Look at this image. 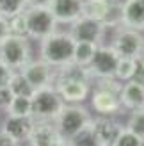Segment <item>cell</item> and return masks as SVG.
Returning <instances> with one entry per match:
<instances>
[{
  "label": "cell",
  "instance_id": "obj_1",
  "mask_svg": "<svg viewBox=\"0 0 144 146\" xmlns=\"http://www.w3.org/2000/svg\"><path fill=\"white\" fill-rule=\"evenodd\" d=\"M89 82L91 77L87 70L75 62H68L55 71L54 87L64 104H82L89 94Z\"/></svg>",
  "mask_w": 144,
  "mask_h": 146
},
{
  "label": "cell",
  "instance_id": "obj_2",
  "mask_svg": "<svg viewBox=\"0 0 144 146\" xmlns=\"http://www.w3.org/2000/svg\"><path fill=\"white\" fill-rule=\"evenodd\" d=\"M75 39L69 32H54L41 41V59L52 68H61L73 61Z\"/></svg>",
  "mask_w": 144,
  "mask_h": 146
},
{
  "label": "cell",
  "instance_id": "obj_3",
  "mask_svg": "<svg viewBox=\"0 0 144 146\" xmlns=\"http://www.w3.org/2000/svg\"><path fill=\"white\" fill-rule=\"evenodd\" d=\"M32 118L34 121H55L61 114L62 107L66 105L61 94L55 91L54 86H46L41 89H34L32 96Z\"/></svg>",
  "mask_w": 144,
  "mask_h": 146
},
{
  "label": "cell",
  "instance_id": "obj_4",
  "mask_svg": "<svg viewBox=\"0 0 144 146\" xmlns=\"http://www.w3.org/2000/svg\"><path fill=\"white\" fill-rule=\"evenodd\" d=\"M0 61L9 70L20 71L30 61V45L23 36L9 34L0 41Z\"/></svg>",
  "mask_w": 144,
  "mask_h": 146
},
{
  "label": "cell",
  "instance_id": "obj_5",
  "mask_svg": "<svg viewBox=\"0 0 144 146\" xmlns=\"http://www.w3.org/2000/svg\"><path fill=\"white\" fill-rule=\"evenodd\" d=\"M23 13L27 20V38L43 41L55 32L57 21L48 7H27Z\"/></svg>",
  "mask_w": 144,
  "mask_h": 146
},
{
  "label": "cell",
  "instance_id": "obj_6",
  "mask_svg": "<svg viewBox=\"0 0 144 146\" xmlns=\"http://www.w3.org/2000/svg\"><path fill=\"white\" fill-rule=\"evenodd\" d=\"M89 119L91 116L87 112V109H84L78 104H66L54 123L59 130V134L64 137V141H69Z\"/></svg>",
  "mask_w": 144,
  "mask_h": 146
},
{
  "label": "cell",
  "instance_id": "obj_7",
  "mask_svg": "<svg viewBox=\"0 0 144 146\" xmlns=\"http://www.w3.org/2000/svg\"><path fill=\"white\" fill-rule=\"evenodd\" d=\"M110 46L116 50L119 57L141 59V55L144 54V36L141 31H135V29L119 27Z\"/></svg>",
  "mask_w": 144,
  "mask_h": 146
},
{
  "label": "cell",
  "instance_id": "obj_8",
  "mask_svg": "<svg viewBox=\"0 0 144 146\" xmlns=\"http://www.w3.org/2000/svg\"><path fill=\"white\" fill-rule=\"evenodd\" d=\"M119 55L116 54L110 45H98L96 54L92 57L91 64L85 70H87L91 78H112L114 73H116V66H118Z\"/></svg>",
  "mask_w": 144,
  "mask_h": 146
},
{
  "label": "cell",
  "instance_id": "obj_9",
  "mask_svg": "<svg viewBox=\"0 0 144 146\" xmlns=\"http://www.w3.org/2000/svg\"><path fill=\"white\" fill-rule=\"evenodd\" d=\"M107 29L103 27L102 21L92 20L87 16H80L71 23V38L75 41H85V43H94V45H102L103 34Z\"/></svg>",
  "mask_w": 144,
  "mask_h": 146
},
{
  "label": "cell",
  "instance_id": "obj_10",
  "mask_svg": "<svg viewBox=\"0 0 144 146\" xmlns=\"http://www.w3.org/2000/svg\"><path fill=\"white\" fill-rule=\"evenodd\" d=\"M20 71L23 73V77L28 80V84L32 86V89H41V87H46V86H54L55 71L43 59H38V61L30 59Z\"/></svg>",
  "mask_w": 144,
  "mask_h": 146
},
{
  "label": "cell",
  "instance_id": "obj_11",
  "mask_svg": "<svg viewBox=\"0 0 144 146\" xmlns=\"http://www.w3.org/2000/svg\"><path fill=\"white\" fill-rule=\"evenodd\" d=\"M27 141L30 146H62L66 143L54 121H36Z\"/></svg>",
  "mask_w": 144,
  "mask_h": 146
},
{
  "label": "cell",
  "instance_id": "obj_12",
  "mask_svg": "<svg viewBox=\"0 0 144 146\" xmlns=\"http://www.w3.org/2000/svg\"><path fill=\"white\" fill-rule=\"evenodd\" d=\"M84 0H52L48 9L52 11L57 23H73L82 16Z\"/></svg>",
  "mask_w": 144,
  "mask_h": 146
},
{
  "label": "cell",
  "instance_id": "obj_13",
  "mask_svg": "<svg viewBox=\"0 0 144 146\" xmlns=\"http://www.w3.org/2000/svg\"><path fill=\"white\" fill-rule=\"evenodd\" d=\"M119 102L128 111L142 109L144 107V84L135 78L125 82L119 91Z\"/></svg>",
  "mask_w": 144,
  "mask_h": 146
},
{
  "label": "cell",
  "instance_id": "obj_14",
  "mask_svg": "<svg viewBox=\"0 0 144 146\" xmlns=\"http://www.w3.org/2000/svg\"><path fill=\"white\" fill-rule=\"evenodd\" d=\"M121 27L144 31V0H126L121 4Z\"/></svg>",
  "mask_w": 144,
  "mask_h": 146
},
{
  "label": "cell",
  "instance_id": "obj_15",
  "mask_svg": "<svg viewBox=\"0 0 144 146\" xmlns=\"http://www.w3.org/2000/svg\"><path fill=\"white\" fill-rule=\"evenodd\" d=\"M91 104L94 112L100 116H112L121 109V102H119V94L114 91H107V89H100L96 87V91L92 93Z\"/></svg>",
  "mask_w": 144,
  "mask_h": 146
},
{
  "label": "cell",
  "instance_id": "obj_16",
  "mask_svg": "<svg viewBox=\"0 0 144 146\" xmlns=\"http://www.w3.org/2000/svg\"><path fill=\"white\" fill-rule=\"evenodd\" d=\"M34 123L36 121L32 116H9L7 114L2 130L5 134H9L16 143H20V141H27Z\"/></svg>",
  "mask_w": 144,
  "mask_h": 146
},
{
  "label": "cell",
  "instance_id": "obj_17",
  "mask_svg": "<svg viewBox=\"0 0 144 146\" xmlns=\"http://www.w3.org/2000/svg\"><path fill=\"white\" fill-rule=\"evenodd\" d=\"M92 127H94V132L102 146H112L114 141L118 139V135L121 134V130L125 128L118 121H114L110 116H100V118L92 119Z\"/></svg>",
  "mask_w": 144,
  "mask_h": 146
},
{
  "label": "cell",
  "instance_id": "obj_18",
  "mask_svg": "<svg viewBox=\"0 0 144 146\" xmlns=\"http://www.w3.org/2000/svg\"><path fill=\"white\" fill-rule=\"evenodd\" d=\"M110 9V0H84L82 5V16H87L92 20H98L103 23Z\"/></svg>",
  "mask_w": 144,
  "mask_h": 146
},
{
  "label": "cell",
  "instance_id": "obj_19",
  "mask_svg": "<svg viewBox=\"0 0 144 146\" xmlns=\"http://www.w3.org/2000/svg\"><path fill=\"white\" fill-rule=\"evenodd\" d=\"M68 143L71 146H102V143H100L98 135L94 132V127H92V118L85 123Z\"/></svg>",
  "mask_w": 144,
  "mask_h": 146
},
{
  "label": "cell",
  "instance_id": "obj_20",
  "mask_svg": "<svg viewBox=\"0 0 144 146\" xmlns=\"http://www.w3.org/2000/svg\"><path fill=\"white\" fill-rule=\"evenodd\" d=\"M96 48H98V45H94V43L75 41L73 61L71 62H75V64H78V66H82V68H87L91 64V61H92V57H94V54H96Z\"/></svg>",
  "mask_w": 144,
  "mask_h": 146
},
{
  "label": "cell",
  "instance_id": "obj_21",
  "mask_svg": "<svg viewBox=\"0 0 144 146\" xmlns=\"http://www.w3.org/2000/svg\"><path fill=\"white\" fill-rule=\"evenodd\" d=\"M139 68V59H126V57H119L114 78H118L119 82H128V80L135 78V73Z\"/></svg>",
  "mask_w": 144,
  "mask_h": 146
},
{
  "label": "cell",
  "instance_id": "obj_22",
  "mask_svg": "<svg viewBox=\"0 0 144 146\" xmlns=\"http://www.w3.org/2000/svg\"><path fill=\"white\" fill-rule=\"evenodd\" d=\"M7 87L11 89L14 96H32V93H34L32 86L28 84V80L23 77L21 71H13L9 82H7Z\"/></svg>",
  "mask_w": 144,
  "mask_h": 146
},
{
  "label": "cell",
  "instance_id": "obj_23",
  "mask_svg": "<svg viewBox=\"0 0 144 146\" xmlns=\"http://www.w3.org/2000/svg\"><path fill=\"white\" fill-rule=\"evenodd\" d=\"M9 116H32V102L30 96H14L9 109Z\"/></svg>",
  "mask_w": 144,
  "mask_h": 146
},
{
  "label": "cell",
  "instance_id": "obj_24",
  "mask_svg": "<svg viewBox=\"0 0 144 146\" xmlns=\"http://www.w3.org/2000/svg\"><path fill=\"white\" fill-rule=\"evenodd\" d=\"M27 0H0V16L13 18L27 9Z\"/></svg>",
  "mask_w": 144,
  "mask_h": 146
},
{
  "label": "cell",
  "instance_id": "obj_25",
  "mask_svg": "<svg viewBox=\"0 0 144 146\" xmlns=\"http://www.w3.org/2000/svg\"><path fill=\"white\" fill-rule=\"evenodd\" d=\"M126 128L133 132L135 135H139L141 139H144V107L137 109V111H132L130 118H128Z\"/></svg>",
  "mask_w": 144,
  "mask_h": 146
},
{
  "label": "cell",
  "instance_id": "obj_26",
  "mask_svg": "<svg viewBox=\"0 0 144 146\" xmlns=\"http://www.w3.org/2000/svg\"><path fill=\"white\" fill-rule=\"evenodd\" d=\"M112 146H142V139L125 127L123 130H121V134L118 135V139L114 141Z\"/></svg>",
  "mask_w": 144,
  "mask_h": 146
},
{
  "label": "cell",
  "instance_id": "obj_27",
  "mask_svg": "<svg viewBox=\"0 0 144 146\" xmlns=\"http://www.w3.org/2000/svg\"><path fill=\"white\" fill-rule=\"evenodd\" d=\"M9 29H11V34L27 38V20H25V13H20V14H16V16L9 18Z\"/></svg>",
  "mask_w": 144,
  "mask_h": 146
},
{
  "label": "cell",
  "instance_id": "obj_28",
  "mask_svg": "<svg viewBox=\"0 0 144 146\" xmlns=\"http://www.w3.org/2000/svg\"><path fill=\"white\" fill-rule=\"evenodd\" d=\"M13 98H14V94L11 93L9 87H7V86H2V87H0V112H2V111L7 112V109H9Z\"/></svg>",
  "mask_w": 144,
  "mask_h": 146
},
{
  "label": "cell",
  "instance_id": "obj_29",
  "mask_svg": "<svg viewBox=\"0 0 144 146\" xmlns=\"http://www.w3.org/2000/svg\"><path fill=\"white\" fill-rule=\"evenodd\" d=\"M11 75H13V70H9L2 61H0V87H2V86H7Z\"/></svg>",
  "mask_w": 144,
  "mask_h": 146
},
{
  "label": "cell",
  "instance_id": "obj_30",
  "mask_svg": "<svg viewBox=\"0 0 144 146\" xmlns=\"http://www.w3.org/2000/svg\"><path fill=\"white\" fill-rule=\"evenodd\" d=\"M11 34V29H9V20L0 16V41H2L4 38H7V36Z\"/></svg>",
  "mask_w": 144,
  "mask_h": 146
},
{
  "label": "cell",
  "instance_id": "obj_31",
  "mask_svg": "<svg viewBox=\"0 0 144 146\" xmlns=\"http://www.w3.org/2000/svg\"><path fill=\"white\" fill-rule=\"evenodd\" d=\"M0 146H18V143L13 139L9 134H5L2 128H0Z\"/></svg>",
  "mask_w": 144,
  "mask_h": 146
},
{
  "label": "cell",
  "instance_id": "obj_32",
  "mask_svg": "<svg viewBox=\"0 0 144 146\" xmlns=\"http://www.w3.org/2000/svg\"><path fill=\"white\" fill-rule=\"evenodd\" d=\"M135 80H139V82L144 84V54L139 59V68H137V73H135Z\"/></svg>",
  "mask_w": 144,
  "mask_h": 146
},
{
  "label": "cell",
  "instance_id": "obj_33",
  "mask_svg": "<svg viewBox=\"0 0 144 146\" xmlns=\"http://www.w3.org/2000/svg\"><path fill=\"white\" fill-rule=\"evenodd\" d=\"M52 0H27L28 7H48Z\"/></svg>",
  "mask_w": 144,
  "mask_h": 146
},
{
  "label": "cell",
  "instance_id": "obj_34",
  "mask_svg": "<svg viewBox=\"0 0 144 146\" xmlns=\"http://www.w3.org/2000/svg\"><path fill=\"white\" fill-rule=\"evenodd\" d=\"M62 146H71V144H69V143H68V141H66V143H64V144H62Z\"/></svg>",
  "mask_w": 144,
  "mask_h": 146
},
{
  "label": "cell",
  "instance_id": "obj_35",
  "mask_svg": "<svg viewBox=\"0 0 144 146\" xmlns=\"http://www.w3.org/2000/svg\"><path fill=\"white\" fill-rule=\"evenodd\" d=\"M142 146H144V139H142Z\"/></svg>",
  "mask_w": 144,
  "mask_h": 146
}]
</instances>
